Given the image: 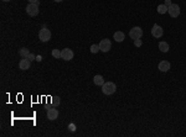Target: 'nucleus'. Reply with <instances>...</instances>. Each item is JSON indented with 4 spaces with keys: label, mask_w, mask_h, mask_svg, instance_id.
Wrapping results in <instances>:
<instances>
[{
    "label": "nucleus",
    "mask_w": 186,
    "mask_h": 137,
    "mask_svg": "<svg viewBox=\"0 0 186 137\" xmlns=\"http://www.w3.org/2000/svg\"><path fill=\"white\" fill-rule=\"evenodd\" d=\"M3 1H10V0H3Z\"/></svg>",
    "instance_id": "obj_26"
},
{
    "label": "nucleus",
    "mask_w": 186,
    "mask_h": 137,
    "mask_svg": "<svg viewBox=\"0 0 186 137\" xmlns=\"http://www.w3.org/2000/svg\"><path fill=\"white\" fill-rule=\"evenodd\" d=\"M55 1H56V3H61V1H62V0H55Z\"/></svg>",
    "instance_id": "obj_25"
},
{
    "label": "nucleus",
    "mask_w": 186,
    "mask_h": 137,
    "mask_svg": "<svg viewBox=\"0 0 186 137\" xmlns=\"http://www.w3.org/2000/svg\"><path fill=\"white\" fill-rule=\"evenodd\" d=\"M39 38L41 42H48L50 38H51V31L44 26L39 32Z\"/></svg>",
    "instance_id": "obj_2"
},
{
    "label": "nucleus",
    "mask_w": 186,
    "mask_h": 137,
    "mask_svg": "<svg viewBox=\"0 0 186 137\" xmlns=\"http://www.w3.org/2000/svg\"><path fill=\"white\" fill-rule=\"evenodd\" d=\"M115 90H117V86H115V84L113 82H107L102 85V91H103V94H106V95L114 94Z\"/></svg>",
    "instance_id": "obj_1"
},
{
    "label": "nucleus",
    "mask_w": 186,
    "mask_h": 137,
    "mask_svg": "<svg viewBox=\"0 0 186 137\" xmlns=\"http://www.w3.org/2000/svg\"><path fill=\"white\" fill-rule=\"evenodd\" d=\"M57 117H59V111H57L56 109H48L47 110V119L48 120L53 121V120H56Z\"/></svg>",
    "instance_id": "obj_10"
},
{
    "label": "nucleus",
    "mask_w": 186,
    "mask_h": 137,
    "mask_svg": "<svg viewBox=\"0 0 186 137\" xmlns=\"http://www.w3.org/2000/svg\"><path fill=\"white\" fill-rule=\"evenodd\" d=\"M29 59H30V61H34V59H36V57L34 56V55H32V53H30V55H29Z\"/></svg>",
    "instance_id": "obj_22"
},
{
    "label": "nucleus",
    "mask_w": 186,
    "mask_h": 137,
    "mask_svg": "<svg viewBox=\"0 0 186 137\" xmlns=\"http://www.w3.org/2000/svg\"><path fill=\"white\" fill-rule=\"evenodd\" d=\"M168 12L171 18H177L180 15V6L177 4H171L170 6L168 7Z\"/></svg>",
    "instance_id": "obj_4"
},
{
    "label": "nucleus",
    "mask_w": 186,
    "mask_h": 137,
    "mask_svg": "<svg viewBox=\"0 0 186 137\" xmlns=\"http://www.w3.org/2000/svg\"><path fill=\"white\" fill-rule=\"evenodd\" d=\"M68 130L69 131H76V125H74V124H69V125H68Z\"/></svg>",
    "instance_id": "obj_20"
},
{
    "label": "nucleus",
    "mask_w": 186,
    "mask_h": 137,
    "mask_svg": "<svg viewBox=\"0 0 186 137\" xmlns=\"http://www.w3.org/2000/svg\"><path fill=\"white\" fill-rule=\"evenodd\" d=\"M19 53H20V56H21L22 58H27L29 55H30V52H29V49H27L26 47L20 48V49H19Z\"/></svg>",
    "instance_id": "obj_15"
},
{
    "label": "nucleus",
    "mask_w": 186,
    "mask_h": 137,
    "mask_svg": "<svg viewBox=\"0 0 186 137\" xmlns=\"http://www.w3.org/2000/svg\"><path fill=\"white\" fill-rule=\"evenodd\" d=\"M30 65H31V61L29 58H24V59L19 62V68L21 70H27L30 68Z\"/></svg>",
    "instance_id": "obj_9"
},
{
    "label": "nucleus",
    "mask_w": 186,
    "mask_h": 137,
    "mask_svg": "<svg viewBox=\"0 0 186 137\" xmlns=\"http://www.w3.org/2000/svg\"><path fill=\"white\" fill-rule=\"evenodd\" d=\"M129 36H130L131 40H138L143 36V30L139 26H135L129 31Z\"/></svg>",
    "instance_id": "obj_3"
},
{
    "label": "nucleus",
    "mask_w": 186,
    "mask_h": 137,
    "mask_svg": "<svg viewBox=\"0 0 186 137\" xmlns=\"http://www.w3.org/2000/svg\"><path fill=\"white\" fill-rule=\"evenodd\" d=\"M52 57H53V58H56V59H59V58H61V51H60V49H57V48L52 49Z\"/></svg>",
    "instance_id": "obj_17"
},
{
    "label": "nucleus",
    "mask_w": 186,
    "mask_h": 137,
    "mask_svg": "<svg viewBox=\"0 0 186 137\" xmlns=\"http://www.w3.org/2000/svg\"><path fill=\"white\" fill-rule=\"evenodd\" d=\"M110 47H112V43L108 38H104L99 42V49H101L102 52H108L110 49Z\"/></svg>",
    "instance_id": "obj_6"
},
{
    "label": "nucleus",
    "mask_w": 186,
    "mask_h": 137,
    "mask_svg": "<svg viewBox=\"0 0 186 137\" xmlns=\"http://www.w3.org/2000/svg\"><path fill=\"white\" fill-rule=\"evenodd\" d=\"M134 45L136 46V47H140V46L143 45V43H142V40H140V38H138V40H134Z\"/></svg>",
    "instance_id": "obj_19"
},
{
    "label": "nucleus",
    "mask_w": 186,
    "mask_h": 137,
    "mask_svg": "<svg viewBox=\"0 0 186 137\" xmlns=\"http://www.w3.org/2000/svg\"><path fill=\"white\" fill-rule=\"evenodd\" d=\"M164 4H165V5H166L168 7H169V6H170V5H171V4H172V3L170 1V0H165V3H164Z\"/></svg>",
    "instance_id": "obj_23"
},
{
    "label": "nucleus",
    "mask_w": 186,
    "mask_h": 137,
    "mask_svg": "<svg viewBox=\"0 0 186 137\" xmlns=\"http://www.w3.org/2000/svg\"><path fill=\"white\" fill-rule=\"evenodd\" d=\"M93 82H94V84L96 85H99V86H102L103 84H104V79H103V77L102 76H94V78H93Z\"/></svg>",
    "instance_id": "obj_12"
},
{
    "label": "nucleus",
    "mask_w": 186,
    "mask_h": 137,
    "mask_svg": "<svg viewBox=\"0 0 186 137\" xmlns=\"http://www.w3.org/2000/svg\"><path fill=\"white\" fill-rule=\"evenodd\" d=\"M29 3H32V4H37V5H39V4H40V1H39V0H29Z\"/></svg>",
    "instance_id": "obj_24"
},
{
    "label": "nucleus",
    "mask_w": 186,
    "mask_h": 137,
    "mask_svg": "<svg viewBox=\"0 0 186 137\" xmlns=\"http://www.w3.org/2000/svg\"><path fill=\"white\" fill-rule=\"evenodd\" d=\"M166 11H168V6L165 5V4H161V5L158 6V12H159V14L163 15V14H165Z\"/></svg>",
    "instance_id": "obj_16"
},
{
    "label": "nucleus",
    "mask_w": 186,
    "mask_h": 137,
    "mask_svg": "<svg viewBox=\"0 0 186 137\" xmlns=\"http://www.w3.org/2000/svg\"><path fill=\"white\" fill-rule=\"evenodd\" d=\"M61 58L65 61H71L73 58V51L69 48H65L61 51Z\"/></svg>",
    "instance_id": "obj_7"
},
{
    "label": "nucleus",
    "mask_w": 186,
    "mask_h": 137,
    "mask_svg": "<svg viewBox=\"0 0 186 137\" xmlns=\"http://www.w3.org/2000/svg\"><path fill=\"white\" fill-rule=\"evenodd\" d=\"M98 51H101V49H99V45H92L91 46V52L92 53H97Z\"/></svg>",
    "instance_id": "obj_18"
},
{
    "label": "nucleus",
    "mask_w": 186,
    "mask_h": 137,
    "mask_svg": "<svg viewBox=\"0 0 186 137\" xmlns=\"http://www.w3.org/2000/svg\"><path fill=\"white\" fill-rule=\"evenodd\" d=\"M26 12L30 16H36L37 14H39V5L37 4H32L30 3L29 5L26 6Z\"/></svg>",
    "instance_id": "obj_5"
},
{
    "label": "nucleus",
    "mask_w": 186,
    "mask_h": 137,
    "mask_svg": "<svg viewBox=\"0 0 186 137\" xmlns=\"http://www.w3.org/2000/svg\"><path fill=\"white\" fill-rule=\"evenodd\" d=\"M52 103H53V105H59V104H60V98H59V97H57V98H53Z\"/></svg>",
    "instance_id": "obj_21"
},
{
    "label": "nucleus",
    "mask_w": 186,
    "mask_h": 137,
    "mask_svg": "<svg viewBox=\"0 0 186 137\" xmlns=\"http://www.w3.org/2000/svg\"><path fill=\"white\" fill-rule=\"evenodd\" d=\"M113 37H114L115 42H123V41H124V34H123L122 31H117V32L114 34Z\"/></svg>",
    "instance_id": "obj_13"
},
{
    "label": "nucleus",
    "mask_w": 186,
    "mask_h": 137,
    "mask_svg": "<svg viewBox=\"0 0 186 137\" xmlns=\"http://www.w3.org/2000/svg\"><path fill=\"white\" fill-rule=\"evenodd\" d=\"M164 34V31H163V27L159 26V25H154V26L151 27V35L155 37V38H159V37H161Z\"/></svg>",
    "instance_id": "obj_8"
},
{
    "label": "nucleus",
    "mask_w": 186,
    "mask_h": 137,
    "mask_svg": "<svg viewBox=\"0 0 186 137\" xmlns=\"http://www.w3.org/2000/svg\"><path fill=\"white\" fill-rule=\"evenodd\" d=\"M158 68L160 72H168V70L170 69V63H169L168 61H161L158 65Z\"/></svg>",
    "instance_id": "obj_11"
},
{
    "label": "nucleus",
    "mask_w": 186,
    "mask_h": 137,
    "mask_svg": "<svg viewBox=\"0 0 186 137\" xmlns=\"http://www.w3.org/2000/svg\"><path fill=\"white\" fill-rule=\"evenodd\" d=\"M159 49L161 52H164V53H166V52H169V45L166 43V42H160L159 43Z\"/></svg>",
    "instance_id": "obj_14"
}]
</instances>
